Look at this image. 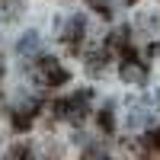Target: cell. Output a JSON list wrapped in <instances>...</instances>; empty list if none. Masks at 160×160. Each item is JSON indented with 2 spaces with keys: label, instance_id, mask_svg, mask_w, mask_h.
<instances>
[{
  "label": "cell",
  "instance_id": "cell-1",
  "mask_svg": "<svg viewBox=\"0 0 160 160\" xmlns=\"http://www.w3.org/2000/svg\"><path fill=\"white\" fill-rule=\"evenodd\" d=\"M157 122V115H154V109H151V106L148 102H135V106H131V109H128V128H151Z\"/></svg>",
  "mask_w": 160,
  "mask_h": 160
},
{
  "label": "cell",
  "instance_id": "cell-2",
  "mask_svg": "<svg viewBox=\"0 0 160 160\" xmlns=\"http://www.w3.org/2000/svg\"><path fill=\"white\" fill-rule=\"evenodd\" d=\"M16 51L22 58H35L38 51H42V38H38V32H26L22 38H19V45H16Z\"/></svg>",
  "mask_w": 160,
  "mask_h": 160
},
{
  "label": "cell",
  "instance_id": "cell-3",
  "mask_svg": "<svg viewBox=\"0 0 160 160\" xmlns=\"http://www.w3.org/2000/svg\"><path fill=\"white\" fill-rule=\"evenodd\" d=\"M42 77H45V83L58 87V83H64V80H68V71H64L58 61H45V64H42Z\"/></svg>",
  "mask_w": 160,
  "mask_h": 160
},
{
  "label": "cell",
  "instance_id": "cell-4",
  "mask_svg": "<svg viewBox=\"0 0 160 160\" xmlns=\"http://www.w3.org/2000/svg\"><path fill=\"white\" fill-rule=\"evenodd\" d=\"M80 29H83V16H71L68 26H64V38H68V45H74V38L80 35Z\"/></svg>",
  "mask_w": 160,
  "mask_h": 160
},
{
  "label": "cell",
  "instance_id": "cell-5",
  "mask_svg": "<svg viewBox=\"0 0 160 160\" xmlns=\"http://www.w3.org/2000/svg\"><path fill=\"white\" fill-rule=\"evenodd\" d=\"M122 80H128V83H144V68L141 64H125L122 68Z\"/></svg>",
  "mask_w": 160,
  "mask_h": 160
},
{
  "label": "cell",
  "instance_id": "cell-6",
  "mask_svg": "<svg viewBox=\"0 0 160 160\" xmlns=\"http://www.w3.org/2000/svg\"><path fill=\"white\" fill-rule=\"evenodd\" d=\"M141 29H160V16H144L141 19Z\"/></svg>",
  "mask_w": 160,
  "mask_h": 160
},
{
  "label": "cell",
  "instance_id": "cell-7",
  "mask_svg": "<svg viewBox=\"0 0 160 160\" xmlns=\"http://www.w3.org/2000/svg\"><path fill=\"white\" fill-rule=\"evenodd\" d=\"M157 106H160V90H157Z\"/></svg>",
  "mask_w": 160,
  "mask_h": 160
}]
</instances>
